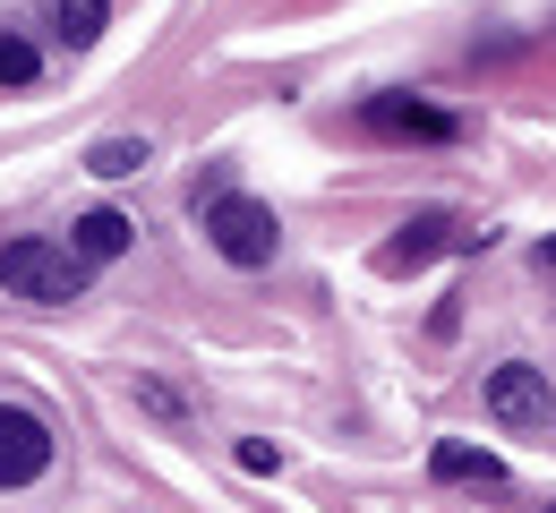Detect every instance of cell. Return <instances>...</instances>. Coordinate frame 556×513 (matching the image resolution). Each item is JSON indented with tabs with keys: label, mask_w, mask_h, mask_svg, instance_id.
I'll list each match as a JSON object with an SVG mask.
<instances>
[{
	"label": "cell",
	"mask_w": 556,
	"mask_h": 513,
	"mask_svg": "<svg viewBox=\"0 0 556 513\" xmlns=\"http://www.w3.org/2000/svg\"><path fill=\"white\" fill-rule=\"evenodd\" d=\"M198 215H206V240L231 257V266H275V248H282L275 206H257V197H231V189H198Z\"/></svg>",
	"instance_id": "1"
},
{
	"label": "cell",
	"mask_w": 556,
	"mask_h": 513,
	"mask_svg": "<svg viewBox=\"0 0 556 513\" xmlns=\"http://www.w3.org/2000/svg\"><path fill=\"white\" fill-rule=\"evenodd\" d=\"M103 17H112V0H61V35H70V52L103 43Z\"/></svg>",
	"instance_id": "10"
},
{
	"label": "cell",
	"mask_w": 556,
	"mask_h": 513,
	"mask_svg": "<svg viewBox=\"0 0 556 513\" xmlns=\"http://www.w3.org/2000/svg\"><path fill=\"white\" fill-rule=\"evenodd\" d=\"M43 471H52V428H43L35 411L0 402V488H26V479H43Z\"/></svg>",
	"instance_id": "4"
},
{
	"label": "cell",
	"mask_w": 556,
	"mask_h": 513,
	"mask_svg": "<svg viewBox=\"0 0 556 513\" xmlns=\"http://www.w3.org/2000/svg\"><path fill=\"white\" fill-rule=\"evenodd\" d=\"M129 240H138V222L112 215V206H94V215H77V222H70L77 266H112V257H129Z\"/></svg>",
	"instance_id": "6"
},
{
	"label": "cell",
	"mask_w": 556,
	"mask_h": 513,
	"mask_svg": "<svg viewBox=\"0 0 556 513\" xmlns=\"http://www.w3.org/2000/svg\"><path fill=\"white\" fill-rule=\"evenodd\" d=\"M86 171H94V180H129V171H146V138H103V146H86Z\"/></svg>",
	"instance_id": "9"
},
{
	"label": "cell",
	"mask_w": 556,
	"mask_h": 513,
	"mask_svg": "<svg viewBox=\"0 0 556 513\" xmlns=\"http://www.w3.org/2000/svg\"><path fill=\"white\" fill-rule=\"evenodd\" d=\"M548 513H556V505H548Z\"/></svg>",
	"instance_id": "14"
},
{
	"label": "cell",
	"mask_w": 556,
	"mask_h": 513,
	"mask_svg": "<svg viewBox=\"0 0 556 513\" xmlns=\"http://www.w3.org/2000/svg\"><path fill=\"white\" fill-rule=\"evenodd\" d=\"M540 274H556V240H540Z\"/></svg>",
	"instance_id": "13"
},
{
	"label": "cell",
	"mask_w": 556,
	"mask_h": 513,
	"mask_svg": "<svg viewBox=\"0 0 556 513\" xmlns=\"http://www.w3.org/2000/svg\"><path fill=\"white\" fill-rule=\"evenodd\" d=\"M437 248H463L454 215H412V222H403V240H386V248H377V266H386V274H412V266H428Z\"/></svg>",
	"instance_id": "5"
},
{
	"label": "cell",
	"mask_w": 556,
	"mask_h": 513,
	"mask_svg": "<svg viewBox=\"0 0 556 513\" xmlns=\"http://www.w3.org/2000/svg\"><path fill=\"white\" fill-rule=\"evenodd\" d=\"M0 283L17 299L70 308V299H86V266H77V248H61V240H9L0 248Z\"/></svg>",
	"instance_id": "2"
},
{
	"label": "cell",
	"mask_w": 556,
	"mask_h": 513,
	"mask_svg": "<svg viewBox=\"0 0 556 513\" xmlns=\"http://www.w3.org/2000/svg\"><path fill=\"white\" fill-rule=\"evenodd\" d=\"M35 69H43V61H35V43L0 26V86H35Z\"/></svg>",
	"instance_id": "11"
},
{
	"label": "cell",
	"mask_w": 556,
	"mask_h": 513,
	"mask_svg": "<svg viewBox=\"0 0 556 513\" xmlns=\"http://www.w3.org/2000/svg\"><path fill=\"white\" fill-rule=\"evenodd\" d=\"M240 471H282V453L266 437H249V445H240Z\"/></svg>",
	"instance_id": "12"
},
{
	"label": "cell",
	"mask_w": 556,
	"mask_h": 513,
	"mask_svg": "<svg viewBox=\"0 0 556 513\" xmlns=\"http://www.w3.org/2000/svg\"><path fill=\"white\" fill-rule=\"evenodd\" d=\"M368 129H386V138H428V146H437V138H454V120H445V112H428V103H394V94H386V103H368Z\"/></svg>",
	"instance_id": "7"
},
{
	"label": "cell",
	"mask_w": 556,
	"mask_h": 513,
	"mask_svg": "<svg viewBox=\"0 0 556 513\" xmlns=\"http://www.w3.org/2000/svg\"><path fill=\"white\" fill-rule=\"evenodd\" d=\"M488 411H496L505 428H548L556 394H548V376H540V368L505 360V368H488Z\"/></svg>",
	"instance_id": "3"
},
{
	"label": "cell",
	"mask_w": 556,
	"mask_h": 513,
	"mask_svg": "<svg viewBox=\"0 0 556 513\" xmlns=\"http://www.w3.org/2000/svg\"><path fill=\"white\" fill-rule=\"evenodd\" d=\"M437 479H505V462L488 453V445H437Z\"/></svg>",
	"instance_id": "8"
}]
</instances>
